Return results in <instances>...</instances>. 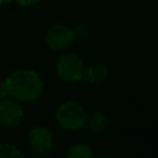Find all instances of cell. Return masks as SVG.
Listing matches in <instances>:
<instances>
[{"label":"cell","instance_id":"cell-1","mask_svg":"<svg viewBox=\"0 0 158 158\" xmlns=\"http://www.w3.org/2000/svg\"><path fill=\"white\" fill-rule=\"evenodd\" d=\"M7 95L17 101L36 100L43 89L40 75L30 69H19L11 73L5 80Z\"/></svg>","mask_w":158,"mask_h":158},{"label":"cell","instance_id":"cell-2","mask_svg":"<svg viewBox=\"0 0 158 158\" xmlns=\"http://www.w3.org/2000/svg\"><path fill=\"white\" fill-rule=\"evenodd\" d=\"M56 117L64 130H77L84 125L86 114L79 104L67 101L58 107Z\"/></svg>","mask_w":158,"mask_h":158},{"label":"cell","instance_id":"cell-3","mask_svg":"<svg viewBox=\"0 0 158 158\" xmlns=\"http://www.w3.org/2000/svg\"><path fill=\"white\" fill-rule=\"evenodd\" d=\"M57 73L64 81H79L84 75L83 60L74 53H64L57 62Z\"/></svg>","mask_w":158,"mask_h":158},{"label":"cell","instance_id":"cell-4","mask_svg":"<svg viewBox=\"0 0 158 158\" xmlns=\"http://www.w3.org/2000/svg\"><path fill=\"white\" fill-rule=\"evenodd\" d=\"M23 116V109L20 102L12 98L0 100V123L9 128L17 127Z\"/></svg>","mask_w":158,"mask_h":158},{"label":"cell","instance_id":"cell-5","mask_svg":"<svg viewBox=\"0 0 158 158\" xmlns=\"http://www.w3.org/2000/svg\"><path fill=\"white\" fill-rule=\"evenodd\" d=\"M75 40V32L64 25L57 23L47 31L46 41L53 49H64Z\"/></svg>","mask_w":158,"mask_h":158},{"label":"cell","instance_id":"cell-6","mask_svg":"<svg viewBox=\"0 0 158 158\" xmlns=\"http://www.w3.org/2000/svg\"><path fill=\"white\" fill-rule=\"evenodd\" d=\"M28 141L31 147L40 154H47L52 151L53 136L46 127H35L28 135Z\"/></svg>","mask_w":158,"mask_h":158},{"label":"cell","instance_id":"cell-7","mask_svg":"<svg viewBox=\"0 0 158 158\" xmlns=\"http://www.w3.org/2000/svg\"><path fill=\"white\" fill-rule=\"evenodd\" d=\"M107 77H109V69L102 63H94L88 68H84L83 78L89 83H93V84L101 83L106 80Z\"/></svg>","mask_w":158,"mask_h":158},{"label":"cell","instance_id":"cell-8","mask_svg":"<svg viewBox=\"0 0 158 158\" xmlns=\"http://www.w3.org/2000/svg\"><path fill=\"white\" fill-rule=\"evenodd\" d=\"M88 128H90L91 131H95V132H100V131H104L106 125H107V120L106 117L99 112V111H93L90 112L89 115H86L85 117V122Z\"/></svg>","mask_w":158,"mask_h":158},{"label":"cell","instance_id":"cell-9","mask_svg":"<svg viewBox=\"0 0 158 158\" xmlns=\"http://www.w3.org/2000/svg\"><path fill=\"white\" fill-rule=\"evenodd\" d=\"M67 158H94V154L86 144H75L69 149Z\"/></svg>","mask_w":158,"mask_h":158},{"label":"cell","instance_id":"cell-10","mask_svg":"<svg viewBox=\"0 0 158 158\" xmlns=\"http://www.w3.org/2000/svg\"><path fill=\"white\" fill-rule=\"evenodd\" d=\"M0 158H23L21 151L10 143H0Z\"/></svg>","mask_w":158,"mask_h":158},{"label":"cell","instance_id":"cell-11","mask_svg":"<svg viewBox=\"0 0 158 158\" xmlns=\"http://www.w3.org/2000/svg\"><path fill=\"white\" fill-rule=\"evenodd\" d=\"M21 6L28 7V6H35L40 0H16Z\"/></svg>","mask_w":158,"mask_h":158},{"label":"cell","instance_id":"cell-12","mask_svg":"<svg viewBox=\"0 0 158 158\" xmlns=\"http://www.w3.org/2000/svg\"><path fill=\"white\" fill-rule=\"evenodd\" d=\"M6 95H7L6 85H5V83L0 81V100H2L4 98H6Z\"/></svg>","mask_w":158,"mask_h":158},{"label":"cell","instance_id":"cell-13","mask_svg":"<svg viewBox=\"0 0 158 158\" xmlns=\"http://www.w3.org/2000/svg\"><path fill=\"white\" fill-rule=\"evenodd\" d=\"M32 158H47V157H46V154H40V153H37V154L33 156Z\"/></svg>","mask_w":158,"mask_h":158},{"label":"cell","instance_id":"cell-14","mask_svg":"<svg viewBox=\"0 0 158 158\" xmlns=\"http://www.w3.org/2000/svg\"><path fill=\"white\" fill-rule=\"evenodd\" d=\"M11 0H0V4H5V2H10Z\"/></svg>","mask_w":158,"mask_h":158},{"label":"cell","instance_id":"cell-15","mask_svg":"<svg viewBox=\"0 0 158 158\" xmlns=\"http://www.w3.org/2000/svg\"><path fill=\"white\" fill-rule=\"evenodd\" d=\"M100 158H107V157H100Z\"/></svg>","mask_w":158,"mask_h":158}]
</instances>
